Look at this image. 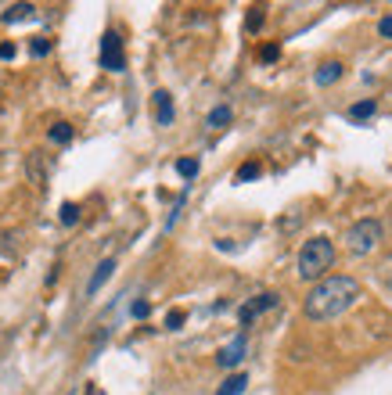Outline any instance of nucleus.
<instances>
[{
  "mask_svg": "<svg viewBox=\"0 0 392 395\" xmlns=\"http://www.w3.org/2000/svg\"><path fill=\"white\" fill-rule=\"evenodd\" d=\"M360 280H353V277H324V280H317L313 284V291L306 295V302H303V313L310 316V320H334V316H342L346 309H353L356 302H360Z\"/></svg>",
  "mask_w": 392,
  "mask_h": 395,
  "instance_id": "1",
  "label": "nucleus"
},
{
  "mask_svg": "<svg viewBox=\"0 0 392 395\" xmlns=\"http://www.w3.org/2000/svg\"><path fill=\"white\" fill-rule=\"evenodd\" d=\"M334 266V245L327 238H310L299 252V277L303 280H324V273Z\"/></svg>",
  "mask_w": 392,
  "mask_h": 395,
  "instance_id": "2",
  "label": "nucleus"
},
{
  "mask_svg": "<svg viewBox=\"0 0 392 395\" xmlns=\"http://www.w3.org/2000/svg\"><path fill=\"white\" fill-rule=\"evenodd\" d=\"M381 223L378 219H360V223H353V227L346 230V245H349V252H356V255H367L378 241H381Z\"/></svg>",
  "mask_w": 392,
  "mask_h": 395,
  "instance_id": "3",
  "label": "nucleus"
},
{
  "mask_svg": "<svg viewBox=\"0 0 392 395\" xmlns=\"http://www.w3.org/2000/svg\"><path fill=\"white\" fill-rule=\"evenodd\" d=\"M101 69H108V72H123V69H126L123 40H119L116 29H108V33L101 36Z\"/></svg>",
  "mask_w": 392,
  "mask_h": 395,
  "instance_id": "4",
  "label": "nucleus"
},
{
  "mask_svg": "<svg viewBox=\"0 0 392 395\" xmlns=\"http://www.w3.org/2000/svg\"><path fill=\"white\" fill-rule=\"evenodd\" d=\"M277 306V295L273 291H263V295H256V299H249L241 309H238V320H241V327H249L259 313H266V309H273Z\"/></svg>",
  "mask_w": 392,
  "mask_h": 395,
  "instance_id": "5",
  "label": "nucleus"
},
{
  "mask_svg": "<svg viewBox=\"0 0 392 395\" xmlns=\"http://www.w3.org/2000/svg\"><path fill=\"white\" fill-rule=\"evenodd\" d=\"M245 349H249V342H245V334H238L234 342H227L219 352H216V363L223 367V370H234L241 360H245Z\"/></svg>",
  "mask_w": 392,
  "mask_h": 395,
  "instance_id": "6",
  "label": "nucleus"
},
{
  "mask_svg": "<svg viewBox=\"0 0 392 395\" xmlns=\"http://www.w3.org/2000/svg\"><path fill=\"white\" fill-rule=\"evenodd\" d=\"M111 269H116V259H101V266L94 269V277H90V284H87V295H97L104 284H108V277H111Z\"/></svg>",
  "mask_w": 392,
  "mask_h": 395,
  "instance_id": "7",
  "label": "nucleus"
},
{
  "mask_svg": "<svg viewBox=\"0 0 392 395\" xmlns=\"http://www.w3.org/2000/svg\"><path fill=\"white\" fill-rule=\"evenodd\" d=\"M155 116H158V126H170L173 123V97L165 90H155Z\"/></svg>",
  "mask_w": 392,
  "mask_h": 395,
  "instance_id": "8",
  "label": "nucleus"
},
{
  "mask_svg": "<svg viewBox=\"0 0 392 395\" xmlns=\"http://www.w3.org/2000/svg\"><path fill=\"white\" fill-rule=\"evenodd\" d=\"M317 87H331V83H339L342 79V62H324L320 69H317Z\"/></svg>",
  "mask_w": 392,
  "mask_h": 395,
  "instance_id": "9",
  "label": "nucleus"
},
{
  "mask_svg": "<svg viewBox=\"0 0 392 395\" xmlns=\"http://www.w3.org/2000/svg\"><path fill=\"white\" fill-rule=\"evenodd\" d=\"M29 18H36V8H33V4H11V8L4 11V26H15V22H29Z\"/></svg>",
  "mask_w": 392,
  "mask_h": 395,
  "instance_id": "10",
  "label": "nucleus"
},
{
  "mask_svg": "<svg viewBox=\"0 0 392 395\" xmlns=\"http://www.w3.org/2000/svg\"><path fill=\"white\" fill-rule=\"evenodd\" d=\"M245 388H249V377H245V374H231L227 381L216 388V395H241Z\"/></svg>",
  "mask_w": 392,
  "mask_h": 395,
  "instance_id": "11",
  "label": "nucleus"
},
{
  "mask_svg": "<svg viewBox=\"0 0 392 395\" xmlns=\"http://www.w3.org/2000/svg\"><path fill=\"white\" fill-rule=\"evenodd\" d=\"M227 123H231V108H227V104H219V108L209 111V126H212V130H223Z\"/></svg>",
  "mask_w": 392,
  "mask_h": 395,
  "instance_id": "12",
  "label": "nucleus"
},
{
  "mask_svg": "<svg viewBox=\"0 0 392 395\" xmlns=\"http://www.w3.org/2000/svg\"><path fill=\"white\" fill-rule=\"evenodd\" d=\"M374 111H378V104H374V101H360V104H353V108H349V119H353V123H360V119H371Z\"/></svg>",
  "mask_w": 392,
  "mask_h": 395,
  "instance_id": "13",
  "label": "nucleus"
},
{
  "mask_svg": "<svg viewBox=\"0 0 392 395\" xmlns=\"http://www.w3.org/2000/svg\"><path fill=\"white\" fill-rule=\"evenodd\" d=\"M47 137H50L54 144H69V140H72V126H69V123H54Z\"/></svg>",
  "mask_w": 392,
  "mask_h": 395,
  "instance_id": "14",
  "label": "nucleus"
},
{
  "mask_svg": "<svg viewBox=\"0 0 392 395\" xmlns=\"http://www.w3.org/2000/svg\"><path fill=\"white\" fill-rule=\"evenodd\" d=\"M58 219L65 223V227H76V223H80V205L76 201H65L62 212H58Z\"/></svg>",
  "mask_w": 392,
  "mask_h": 395,
  "instance_id": "15",
  "label": "nucleus"
},
{
  "mask_svg": "<svg viewBox=\"0 0 392 395\" xmlns=\"http://www.w3.org/2000/svg\"><path fill=\"white\" fill-rule=\"evenodd\" d=\"M177 173H180L184 180H195V177H198V158H180V162H177Z\"/></svg>",
  "mask_w": 392,
  "mask_h": 395,
  "instance_id": "16",
  "label": "nucleus"
},
{
  "mask_svg": "<svg viewBox=\"0 0 392 395\" xmlns=\"http://www.w3.org/2000/svg\"><path fill=\"white\" fill-rule=\"evenodd\" d=\"M259 173H263V165H259V162H245V165L238 169V180L245 184V180H256Z\"/></svg>",
  "mask_w": 392,
  "mask_h": 395,
  "instance_id": "17",
  "label": "nucleus"
},
{
  "mask_svg": "<svg viewBox=\"0 0 392 395\" xmlns=\"http://www.w3.org/2000/svg\"><path fill=\"white\" fill-rule=\"evenodd\" d=\"M184 320H187V313H184V309H170V316H165V327H170V330H180V327H184Z\"/></svg>",
  "mask_w": 392,
  "mask_h": 395,
  "instance_id": "18",
  "label": "nucleus"
},
{
  "mask_svg": "<svg viewBox=\"0 0 392 395\" xmlns=\"http://www.w3.org/2000/svg\"><path fill=\"white\" fill-rule=\"evenodd\" d=\"M245 29H249V33H259V29H263V8H252V11H249Z\"/></svg>",
  "mask_w": 392,
  "mask_h": 395,
  "instance_id": "19",
  "label": "nucleus"
},
{
  "mask_svg": "<svg viewBox=\"0 0 392 395\" xmlns=\"http://www.w3.org/2000/svg\"><path fill=\"white\" fill-rule=\"evenodd\" d=\"M277 58H281V47H277V43L259 47V62H277Z\"/></svg>",
  "mask_w": 392,
  "mask_h": 395,
  "instance_id": "20",
  "label": "nucleus"
},
{
  "mask_svg": "<svg viewBox=\"0 0 392 395\" xmlns=\"http://www.w3.org/2000/svg\"><path fill=\"white\" fill-rule=\"evenodd\" d=\"M29 50H33V58H43V54L50 50V40H47V36H36V40L29 43Z\"/></svg>",
  "mask_w": 392,
  "mask_h": 395,
  "instance_id": "21",
  "label": "nucleus"
},
{
  "mask_svg": "<svg viewBox=\"0 0 392 395\" xmlns=\"http://www.w3.org/2000/svg\"><path fill=\"white\" fill-rule=\"evenodd\" d=\"M130 313H134L137 320H144V316L151 313V302H144V299H141V302H134V309H130Z\"/></svg>",
  "mask_w": 392,
  "mask_h": 395,
  "instance_id": "22",
  "label": "nucleus"
},
{
  "mask_svg": "<svg viewBox=\"0 0 392 395\" xmlns=\"http://www.w3.org/2000/svg\"><path fill=\"white\" fill-rule=\"evenodd\" d=\"M11 58H15V43L4 40V43H0V62H11Z\"/></svg>",
  "mask_w": 392,
  "mask_h": 395,
  "instance_id": "23",
  "label": "nucleus"
},
{
  "mask_svg": "<svg viewBox=\"0 0 392 395\" xmlns=\"http://www.w3.org/2000/svg\"><path fill=\"white\" fill-rule=\"evenodd\" d=\"M378 33H381L385 40H392V15H385V18L378 22Z\"/></svg>",
  "mask_w": 392,
  "mask_h": 395,
  "instance_id": "24",
  "label": "nucleus"
},
{
  "mask_svg": "<svg viewBox=\"0 0 392 395\" xmlns=\"http://www.w3.org/2000/svg\"><path fill=\"white\" fill-rule=\"evenodd\" d=\"M87 395H97V391H94V388H87Z\"/></svg>",
  "mask_w": 392,
  "mask_h": 395,
  "instance_id": "25",
  "label": "nucleus"
}]
</instances>
